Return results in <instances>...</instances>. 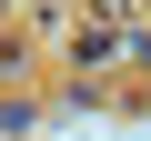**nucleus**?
Instances as JSON below:
<instances>
[{"label": "nucleus", "instance_id": "obj_1", "mask_svg": "<svg viewBox=\"0 0 151 141\" xmlns=\"http://www.w3.org/2000/svg\"><path fill=\"white\" fill-rule=\"evenodd\" d=\"M131 60H141V70H151V30H131Z\"/></svg>", "mask_w": 151, "mask_h": 141}]
</instances>
